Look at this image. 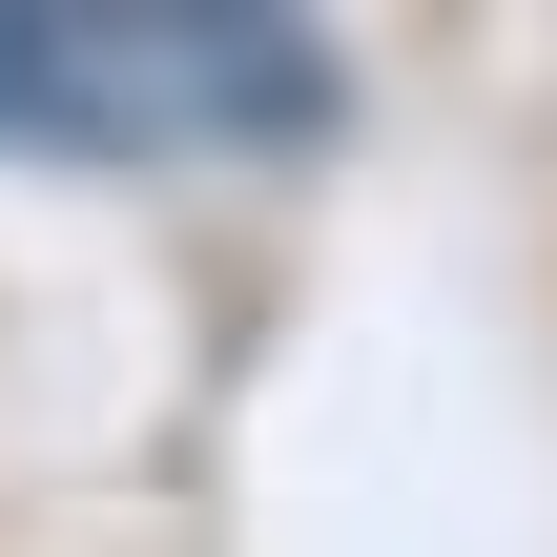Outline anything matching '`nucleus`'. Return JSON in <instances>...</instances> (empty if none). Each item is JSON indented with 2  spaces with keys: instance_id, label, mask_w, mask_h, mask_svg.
I'll use <instances>...</instances> for the list:
<instances>
[{
  "instance_id": "1",
  "label": "nucleus",
  "mask_w": 557,
  "mask_h": 557,
  "mask_svg": "<svg viewBox=\"0 0 557 557\" xmlns=\"http://www.w3.org/2000/svg\"><path fill=\"white\" fill-rule=\"evenodd\" d=\"M331 41L269 0H0V145H310Z\"/></svg>"
}]
</instances>
